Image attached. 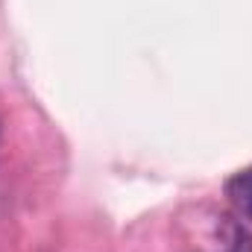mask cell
Returning <instances> with one entry per match:
<instances>
[{
	"label": "cell",
	"mask_w": 252,
	"mask_h": 252,
	"mask_svg": "<svg viewBox=\"0 0 252 252\" xmlns=\"http://www.w3.org/2000/svg\"><path fill=\"white\" fill-rule=\"evenodd\" d=\"M226 196L232 199V205L252 220V170H241L226 182Z\"/></svg>",
	"instance_id": "1"
}]
</instances>
